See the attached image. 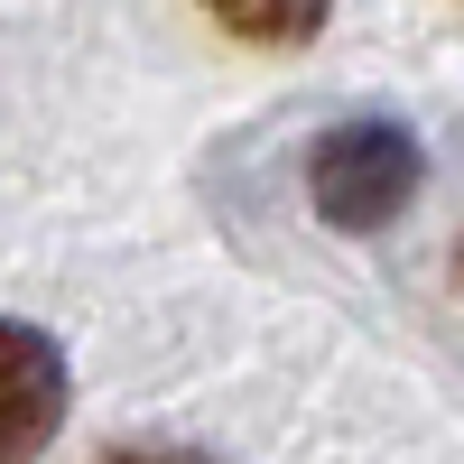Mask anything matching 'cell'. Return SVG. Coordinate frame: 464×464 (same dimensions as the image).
<instances>
[{
  "label": "cell",
  "instance_id": "3",
  "mask_svg": "<svg viewBox=\"0 0 464 464\" xmlns=\"http://www.w3.org/2000/svg\"><path fill=\"white\" fill-rule=\"evenodd\" d=\"M214 19L251 47H306L325 28V0H214Z\"/></svg>",
  "mask_w": 464,
  "mask_h": 464
},
{
  "label": "cell",
  "instance_id": "2",
  "mask_svg": "<svg viewBox=\"0 0 464 464\" xmlns=\"http://www.w3.org/2000/svg\"><path fill=\"white\" fill-rule=\"evenodd\" d=\"M65 418V362L47 334L0 325V464H28Z\"/></svg>",
  "mask_w": 464,
  "mask_h": 464
},
{
  "label": "cell",
  "instance_id": "4",
  "mask_svg": "<svg viewBox=\"0 0 464 464\" xmlns=\"http://www.w3.org/2000/svg\"><path fill=\"white\" fill-rule=\"evenodd\" d=\"M111 464H205V455H111Z\"/></svg>",
  "mask_w": 464,
  "mask_h": 464
},
{
  "label": "cell",
  "instance_id": "5",
  "mask_svg": "<svg viewBox=\"0 0 464 464\" xmlns=\"http://www.w3.org/2000/svg\"><path fill=\"white\" fill-rule=\"evenodd\" d=\"M455 279H464V260H455Z\"/></svg>",
  "mask_w": 464,
  "mask_h": 464
},
{
  "label": "cell",
  "instance_id": "1",
  "mask_svg": "<svg viewBox=\"0 0 464 464\" xmlns=\"http://www.w3.org/2000/svg\"><path fill=\"white\" fill-rule=\"evenodd\" d=\"M418 177H428V159H418V140L400 121H343V130H325L316 168H306L316 214L343 223V232H381L418 196Z\"/></svg>",
  "mask_w": 464,
  "mask_h": 464
}]
</instances>
